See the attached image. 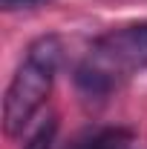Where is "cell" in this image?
Returning a JSON list of instances; mask_svg holds the SVG:
<instances>
[{"instance_id": "cell-5", "label": "cell", "mask_w": 147, "mask_h": 149, "mask_svg": "<svg viewBox=\"0 0 147 149\" xmlns=\"http://www.w3.org/2000/svg\"><path fill=\"white\" fill-rule=\"evenodd\" d=\"M37 3H46V0H0V6L6 12H15V9H29V6H37Z\"/></svg>"}, {"instance_id": "cell-3", "label": "cell", "mask_w": 147, "mask_h": 149, "mask_svg": "<svg viewBox=\"0 0 147 149\" xmlns=\"http://www.w3.org/2000/svg\"><path fill=\"white\" fill-rule=\"evenodd\" d=\"M133 135L121 126H104V129H90L78 135L66 149H127Z\"/></svg>"}, {"instance_id": "cell-2", "label": "cell", "mask_w": 147, "mask_h": 149, "mask_svg": "<svg viewBox=\"0 0 147 149\" xmlns=\"http://www.w3.org/2000/svg\"><path fill=\"white\" fill-rule=\"evenodd\" d=\"M58 63H61L58 37H37L29 46L26 60L18 66V72L6 89V97H3V129L9 138H18L35 118V112L43 106V100L49 97Z\"/></svg>"}, {"instance_id": "cell-1", "label": "cell", "mask_w": 147, "mask_h": 149, "mask_svg": "<svg viewBox=\"0 0 147 149\" xmlns=\"http://www.w3.org/2000/svg\"><path fill=\"white\" fill-rule=\"evenodd\" d=\"M141 69H147V23H136L92 43L87 60L78 66V86L87 95H107Z\"/></svg>"}, {"instance_id": "cell-4", "label": "cell", "mask_w": 147, "mask_h": 149, "mask_svg": "<svg viewBox=\"0 0 147 149\" xmlns=\"http://www.w3.org/2000/svg\"><path fill=\"white\" fill-rule=\"evenodd\" d=\"M55 132H58V120L55 118H46L40 126H37V132L29 138V143L23 149H52V143H55Z\"/></svg>"}]
</instances>
